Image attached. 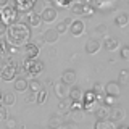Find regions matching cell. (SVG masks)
<instances>
[{
    "label": "cell",
    "mask_w": 129,
    "mask_h": 129,
    "mask_svg": "<svg viewBox=\"0 0 129 129\" xmlns=\"http://www.w3.org/2000/svg\"><path fill=\"white\" fill-rule=\"evenodd\" d=\"M31 42V27L26 23H15L7 29V44L13 47H24Z\"/></svg>",
    "instance_id": "obj_1"
},
{
    "label": "cell",
    "mask_w": 129,
    "mask_h": 129,
    "mask_svg": "<svg viewBox=\"0 0 129 129\" xmlns=\"http://www.w3.org/2000/svg\"><path fill=\"white\" fill-rule=\"evenodd\" d=\"M24 66L21 68V71L23 73H26L27 76H31V78H36V76H39L40 73L44 71V61L42 60H27V58H24V61H23Z\"/></svg>",
    "instance_id": "obj_2"
},
{
    "label": "cell",
    "mask_w": 129,
    "mask_h": 129,
    "mask_svg": "<svg viewBox=\"0 0 129 129\" xmlns=\"http://www.w3.org/2000/svg\"><path fill=\"white\" fill-rule=\"evenodd\" d=\"M18 19H19V13L11 5L0 8V23L7 24V26H11V24L18 23Z\"/></svg>",
    "instance_id": "obj_3"
},
{
    "label": "cell",
    "mask_w": 129,
    "mask_h": 129,
    "mask_svg": "<svg viewBox=\"0 0 129 129\" xmlns=\"http://www.w3.org/2000/svg\"><path fill=\"white\" fill-rule=\"evenodd\" d=\"M10 2H11V7L18 13H27L36 5V0H10Z\"/></svg>",
    "instance_id": "obj_4"
},
{
    "label": "cell",
    "mask_w": 129,
    "mask_h": 129,
    "mask_svg": "<svg viewBox=\"0 0 129 129\" xmlns=\"http://www.w3.org/2000/svg\"><path fill=\"white\" fill-rule=\"evenodd\" d=\"M16 73H18L16 63H7V66L2 68V81H13V78H16Z\"/></svg>",
    "instance_id": "obj_5"
},
{
    "label": "cell",
    "mask_w": 129,
    "mask_h": 129,
    "mask_svg": "<svg viewBox=\"0 0 129 129\" xmlns=\"http://www.w3.org/2000/svg\"><path fill=\"white\" fill-rule=\"evenodd\" d=\"M68 31H70V34L73 37H79L86 31V24H84V21H81V19H73L70 27H68Z\"/></svg>",
    "instance_id": "obj_6"
},
{
    "label": "cell",
    "mask_w": 129,
    "mask_h": 129,
    "mask_svg": "<svg viewBox=\"0 0 129 129\" xmlns=\"http://www.w3.org/2000/svg\"><path fill=\"white\" fill-rule=\"evenodd\" d=\"M56 15H58V11H56L55 7H45L39 16H40V19H42V23L50 24L52 21H55V19H56Z\"/></svg>",
    "instance_id": "obj_7"
},
{
    "label": "cell",
    "mask_w": 129,
    "mask_h": 129,
    "mask_svg": "<svg viewBox=\"0 0 129 129\" xmlns=\"http://www.w3.org/2000/svg\"><path fill=\"white\" fill-rule=\"evenodd\" d=\"M103 90H105V95H111V97H116V99H118L119 94H121V86L118 82H115V81H110V82L105 84Z\"/></svg>",
    "instance_id": "obj_8"
},
{
    "label": "cell",
    "mask_w": 129,
    "mask_h": 129,
    "mask_svg": "<svg viewBox=\"0 0 129 129\" xmlns=\"http://www.w3.org/2000/svg\"><path fill=\"white\" fill-rule=\"evenodd\" d=\"M124 110L119 107H111L110 108V113H108V121L111 123H118V121H123L124 119Z\"/></svg>",
    "instance_id": "obj_9"
},
{
    "label": "cell",
    "mask_w": 129,
    "mask_h": 129,
    "mask_svg": "<svg viewBox=\"0 0 129 129\" xmlns=\"http://www.w3.org/2000/svg\"><path fill=\"white\" fill-rule=\"evenodd\" d=\"M26 24L29 27H39L42 26V19H40L39 13H36V11H27L26 13Z\"/></svg>",
    "instance_id": "obj_10"
},
{
    "label": "cell",
    "mask_w": 129,
    "mask_h": 129,
    "mask_svg": "<svg viewBox=\"0 0 129 129\" xmlns=\"http://www.w3.org/2000/svg\"><path fill=\"white\" fill-rule=\"evenodd\" d=\"M24 58H27V60H36V58H39V47L36 45V44H32V42H27L26 45H24Z\"/></svg>",
    "instance_id": "obj_11"
},
{
    "label": "cell",
    "mask_w": 129,
    "mask_h": 129,
    "mask_svg": "<svg viewBox=\"0 0 129 129\" xmlns=\"http://www.w3.org/2000/svg\"><path fill=\"white\" fill-rule=\"evenodd\" d=\"M58 37H60V34L55 31V27H48V29H45L44 34H42L44 42H47V44H55L56 40H58Z\"/></svg>",
    "instance_id": "obj_12"
},
{
    "label": "cell",
    "mask_w": 129,
    "mask_h": 129,
    "mask_svg": "<svg viewBox=\"0 0 129 129\" xmlns=\"http://www.w3.org/2000/svg\"><path fill=\"white\" fill-rule=\"evenodd\" d=\"M68 99L71 100V102H81V100H82V89H81L79 86H76V84H73L71 86V89L70 90H68Z\"/></svg>",
    "instance_id": "obj_13"
},
{
    "label": "cell",
    "mask_w": 129,
    "mask_h": 129,
    "mask_svg": "<svg viewBox=\"0 0 129 129\" xmlns=\"http://www.w3.org/2000/svg\"><path fill=\"white\" fill-rule=\"evenodd\" d=\"M61 82L64 86H73L76 82V71L74 70H64L61 74Z\"/></svg>",
    "instance_id": "obj_14"
},
{
    "label": "cell",
    "mask_w": 129,
    "mask_h": 129,
    "mask_svg": "<svg viewBox=\"0 0 129 129\" xmlns=\"http://www.w3.org/2000/svg\"><path fill=\"white\" fill-rule=\"evenodd\" d=\"M100 47H102V44H100V40H97V39H89L87 42H86V52L89 55H94L97 53V52L100 50Z\"/></svg>",
    "instance_id": "obj_15"
},
{
    "label": "cell",
    "mask_w": 129,
    "mask_h": 129,
    "mask_svg": "<svg viewBox=\"0 0 129 129\" xmlns=\"http://www.w3.org/2000/svg\"><path fill=\"white\" fill-rule=\"evenodd\" d=\"M127 23H129V15L126 13V11H119V13H116V16H115V24L118 27L127 26Z\"/></svg>",
    "instance_id": "obj_16"
},
{
    "label": "cell",
    "mask_w": 129,
    "mask_h": 129,
    "mask_svg": "<svg viewBox=\"0 0 129 129\" xmlns=\"http://www.w3.org/2000/svg\"><path fill=\"white\" fill-rule=\"evenodd\" d=\"M53 90H55V94H56V97H58L60 100H61V99H66V95H68L66 86H64L61 81H58V82H53Z\"/></svg>",
    "instance_id": "obj_17"
},
{
    "label": "cell",
    "mask_w": 129,
    "mask_h": 129,
    "mask_svg": "<svg viewBox=\"0 0 129 129\" xmlns=\"http://www.w3.org/2000/svg\"><path fill=\"white\" fill-rule=\"evenodd\" d=\"M118 47H119V40L116 39V37H107V39H105L103 48L107 52H113V50H116Z\"/></svg>",
    "instance_id": "obj_18"
},
{
    "label": "cell",
    "mask_w": 129,
    "mask_h": 129,
    "mask_svg": "<svg viewBox=\"0 0 129 129\" xmlns=\"http://www.w3.org/2000/svg\"><path fill=\"white\" fill-rule=\"evenodd\" d=\"M13 87L16 92H26L27 90V79L26 78H15Z\"/></svg>",
    "instance_id": "obj_19"
},
{
    "label": "cell",
    "mask_w": 129,
    "mask_h": 129,
    "mask_svg": "<svg viewBox=\"0 0 129 129\" xmlns=\"http://www.w3.org/2000/svg\"><path fill=\"white\" fill-rule=\"evenodd\" d=\"M42 82H40V81L39 79H29V81H27V90H29L31 92V94H37V92L39 90H42Z\"/></svg>",
    "instance_id": "obj_20"
},
{
    "label": "cell",
    "mask_w": 129,
    "mask_h": 129,
    "mask_svg": "<svg viewBox=\"0 0 129 129\" xmlns=\"http://www.w3.org/2000/svg\"><path fill=\"white\" fill-rule=\"evenodd\" d=\"M63 124V116L60 115H50V118H48V127L50 129H56L60 127Z\"/></svg>",
    "instance_id": "obj_21"
},
{
    "label": "cell",
    "mask_w": 129,
    "mask_h": 129,
    "mask_svg": "<svg viewBox=\"0 0 129 129\" xmlns=\"http://www.w3.org/2000/svg\"><path fill=\"white\" fill-rule=\"evenodd\" d=\"M108 113H110V108H108V107H99V108H95V116H97V119H99V121L108 119Z\"/></svg>",
    "instance_id": "obj_22"
},
{
    "label": "cell",
    "mask_w": 129,
    "mask_h": 129,
    "mask_svg": "<svg viewBox=\"0 0 129 129\" xmlns=\"http://www.w3.org/2000/svg\"><path fill=\"white\" fill-rule=\"evenodd\" d=\"M2 102H3L5 107H11V105L16 103V95L13 92H7V94H3V97H2Z\"/></svg>",
    "instance_id": "obj_23"
},
{
    "label": "cell",
    "mask_w": 129,
    "mask_h": 129,
    "mask_svg": "<svg viewBox=\"0 0 129 129\" xmlns=\"http://www.w3.org/2000/svg\"><path fill=\"white\" fill-rule=\"evenodd\" d=\"M118 84H119V86H129V71L127 70H121Z\"/></svg>",
    "instance_id": "obj_24"
},
{
    "label": "cell",
    "mask_w": 129,
    "mask_h": 129,
    "mask_svg": "<svg viewBox=\"0 0 129 129\" xmlns=\"http://www.w3.org/2000/svg\"><path fill=\"white\" fill-rule=\"evenodd\" d=\"M94 129H113V123L108 121V119H105V121H99V119H97L95 124H94Z\"/></svg>",
    "instance_id": "obj_25"
},
{
    "label": "cell",
    "mask_w": 129,
    "mask_h": 129,
    "mask_svg": "<svg viewBox=\"0 0 129 129\" xmlns=\"http://www.w3.org/2000/svg\"><path fill=\"white\" fill-rule=\"evenodd\" d=\"M94 13H95V8L92 7L90 3H86V2H84V5H82V13H81V15L86 16V18H90Z\"/></svg>",
    "instance_id": "obj_26"
},
{
    "label": "cell",
    "mask_w": 129,
    "mask_h": 129,
    "mask_svg": "<svg viewBox=\"0 0 129 129\" xmlns=\"http://www.w3.org/2000/svg\"><path fill=\"white\" fill-rule=\"evenodd\" d=\"M92 92H94V94H95V97H97V102H99V100H102V99H103V95H105L103 86H102V84H99V82H97L95 86H94V89H92Z\"/></svg>",
    "instance_id": "obj_27"
},
{
    "label": "cell",
    "mask_w": 129,
    "mask_h": 129,
    "mask_svg": "<svg viewBox=\"0 0 129 129\" xmlns=\"http://www.w3.org/2000/svg\"><path fill=\"white\" fill-rule=\"evenodd\" d=\"M82 5H84V2H73L71 3V11H73V15H81L82 13Z\"/></svg>",
    "instance_id": "obj_28"
},
{
    "label": "cell",
    "mask_w": 129,
    "mask_h": 129,
    "mask_svg": "<svg viewBox=\"0 0 129 129\" xmlns=\"http://www.w3.org/2000/svg\"><path fill=\"white\" fill-rule=\"evenodd\" d=\"M102 102H103V105H105V107L111 108V107H115V102H116V97H111V95H103Z\"/></svg>",
    "instance_id": "obj_29"
},
{
    "label": "cell",
    "mask_w": 129,
    "mask_h": 129,
    "mask_svg": "<svg viewBox=\"0 0 129 129\" xmlns=\"http://www.w3.org/2000/svg\"><path fill=\"white\" fill-rule=\"evenodd\" d=\"M47 100V90H39L37 94H36V103H39V105H42L44 102Z\"/></svg>",
    "instance_id": "obj_30"
},
{
    "label": "cell",
    "mask_w": 129,
    "mask_h": 129,
    "mask_svg": "<svg viewBox=\"0 0 129 129\" xmlns=\"http://www.w3.org/2000/svg\"><path fill=\"white\" fill-rule=\"evenodd\" d=\"M71 115H73V121H76V123H82L84 121V110L71 111Z\"/></svg>",
    "instance_id": "obj_31"
},
{
    "label": "cell",
    "mask_w": 129,
    "mask_h": 129,
    "mask_svg": "<svg viewBox=\"0 0 129 129\" xmlns=\"http://www.w3.org/2000/svg\"><path fill=\"white\" fill-rule=\"evenodd\" d=\"M68 27H70V24H66V23H64V19H63V21H60L55 26V31L58 32V34H64V32L68 31Z\"/></svg>",
    "instance_id": "obj_32"
},
{
    "label": "cell",
    "mask_w": 129,
    "mask_h": 129,
    "mask_svg": "<svg viewBox=\"0 0 129 129\" xmlns=\"http://www.w3.org/2000/svg\"><path fill=\"white\" fill-rule=\"evenodd\" d=\"M52 2H53L56 7H60V8H68L73 3V0H52Z\"/></svg>",
    "instance_id": "obj_33"
},
{
    "label": "cell",
    "mask_w": 129,
    "mask_h": 129,
    "mask_svg": "<svg viewBox=\"0 0 129 129\" xmlns=\"http://www.w3.org/2000/svg\"><path fill=\"white\" fill-rule=\"evenodd\" d=\"M5 124H7L8 129H15L18 123H16V119L13 118V116H7V118H5Z\"/></svg>",
    "instance_id": "obj_34"
},
{
    "label": "cell",
    "mask_w": 129,
    "mask_h": 129,
    "mask_svg": "<svg viewBox=\"0 0 129 129\" xmlns=\"http://www.w3.org/2000/svg\"><path fill=\"white\" fill-rule=\"evenodd\" d=\"M70 103H71V100L68 99V97H66V99H61V100H60L58 108H60V110H70Z\"/></svg>",
    "instance_id": "obj_35"
},
{
    "label": "cell",
    "mask_w": 129,
    "mask_h": 129,
    "mask_svg": "<svg viewBox=\"0 0 129 129\" xmlns=\"http://www.w3.org/2000/svg\"><path fill=\"white\" fill-rule=\"evenodd\" d=\"M121 58H123V60H129V47L127 45L121 47Z\"/></svg>",
    "instance_id": "obj_36"
},
{
    "label": "cell",
    "mask_w": 129,
    "mask_h": 129,
    "mask_svg": "<svg viewBox=\"0 0 129 129\" xmlns=\"http://www.w3.org/2000/svg\"><path fill=\"white\" fill-rule=\"evenodd\" d=\"M8 116V113H7V107L5 105H0V121H3Z\"/></svg>",
    "instance_id": "obj_37"
},
{
    "label": "cell",
    "mask_w": 129,
    "mask_h": 129,
    "mask_svg": "<svg viewBox=\"0 0 129 129\" xmlns=\"http://www.w3.org/2000/svg\"><path fill=\"white\" fill-rule=\"evenodd\" d=\"M95 31L99 32V34H107V26H105V24H99Z\"/></svg>",
    "instance_id": "obj_38"
},
{
    "label": "cell",
    "mask_w": 129,
    "mask_h": 129,
    "mask_svg": "<svg viewBox=\"0 0 129 129\" xmlns=\"http://www.w3.org/2000/svg\"><path fill=\"white\" fill-rule=\"evenodd\" d=\"M32 44H36V45H37V47L40 48V45H42V44H45V42H44L42 36H37V37H36V40H34V42H32Z\"/></svg>",
    "instance_id": "obj_39"
},
{
    "label": "cell",
    "mask_w": 129,
    "mask_h": 129,
    "mask_svg": "<svg viewBox=\"0 0 129 129\" xmlns=\"http://www.w3.org/2000/svg\"><path fill=\"white\" fill-rule=\"evenodd\" d=\"M7 50H8V53H11V55L18 53V47H13V45H8V47H7Z\"/></svg>",
    "instance_id": "obj_40"
},
{
    "label": "cell",
    "mask_w": 129,
    "mask_h": 129,
    "mask_svg": "<svg viewBox=\"0 0 129 129\" xmlns=\"http://www.w3.org/2000/svg\"><path fill=\"white\" fill-rule=\"evenodd\" d=\"M7 29H8V26H7V24L0 23V36H5V34H7Z\"/></svg>",
    "instance_id": "obj_41"
},
{
    "label": "cell",
    "mask_w": 129,
    "mask_h": 129,
    "mask_svg": "<svg viewBox=\"0 0 129 129\" xmlns=\"http://www.w3.org/2000/svg\"><path fill=\"white\" fill-rule=\"evenodd\" d=\"M8 3H10V0H0V8H3V7H7Z\"/></svg>",
    "instance_id": "obj_42"
},
{
    "label": "cell",
    "mask_w": 129,
    "mask_h": 129,
    "mask_svg": "<svg viewBox=\"0 0 129 129\" xmlns=\"http://www.w3.org/2000/svg\"><path fill=\"white\" fill-rule=\"evenodd\" d=\"M56 129H71V126H70V124H61V126H60V127H56Z\"/></svg>",
    "instance_id": "obj_43"
},
{
    "label": "cell",
    "mask_w": 129,
    "mask_h": 129,
    "mask_svg": "<svg viewBox=\"0 0 129 129\" xmlns=\"http://www.w3.org/2000/svg\"><path fill=\"white\" fill-rule=\"evenodd\" d=\"M118 129H127V126H126V124H123V126H119Z\"/></svg>",
    "instance_id": "obj_44"
},
{
    "label": "cell",
    "mask_w": 129,
    "mask_h": 129,
    "mask_svg": "<svg viewBox=\"0 0 129 129\" xmlns=\"http://www.w3.org/2000/svg\"><path fill=\"white\" fill-rule=\"evenodd\" d=\"M2 97H3V94H2V90H0V100H2Z\"/></svg>",
    "instance_id": "obj_45"
},
{
    "label": "cell",
    "mask_w": 129,
    "mask_h": 129,
    "mask_svg": "<svg viewBox=\"0 0 129 129\" xmlns=\"http://www.w3.org/2000/svg\"><path fill=\"white\" fill-rule=\"evenodd\" d=\"M0 79H2V70H0Z\"/></svg>",
    "instance_id": "obj_46"
},
{
    "label": "cell",
    "mask_w": 129,
    "mask_h": 129,
    "mask_svg": "<svg viewBox=\"0 0 129 129\" xmlns=\"http://www.w3.org/2000/svg\"><path fill=\"white\" fill-rule=\"evenodd\" d=\"M44 2H52V0H44Z\"/></svg>",
    "instance_id": "obj_47"
},
{
    "label": "cell",
    "mask_w": 129,
    "mask_h": 129,
    "mask_svg": "<svg viewBox=\"0 0 129 129\" xmlns=\"http://www.w3.org/2000/svg\"><path fill=\"white\" fill-rule=\"evenodd\" d=\"M48 129H50V127H48Z\"/></svg>",
    "instance_id": "obj_48"
}]
</instances>
